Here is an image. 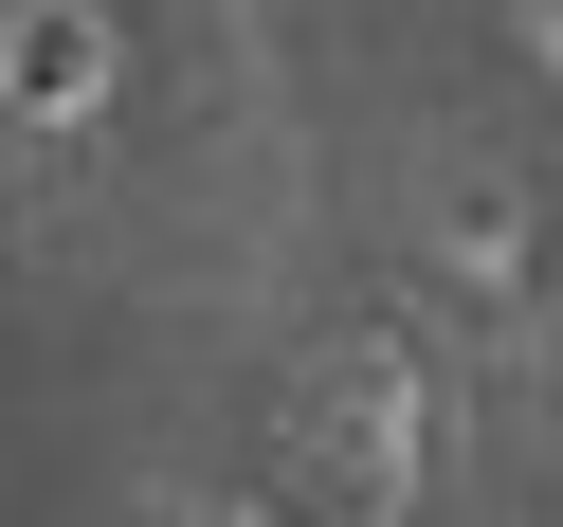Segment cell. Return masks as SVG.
<instances>
[{"mask_svg":"<svg viewBox=\"0 0 563 527\" xmlns=\"http://www.w3.org/2000/svg\"><path fill=\"white\" fill-rule=\"evenodd\" d=\"M0 91L37 128H74L91 91H110V19H91V0H19V19H0Z\"/></svg>","mask_w":563,"mask_h":527,"instance_id":"6da1fadb","label":"cell"}]
</instances>
